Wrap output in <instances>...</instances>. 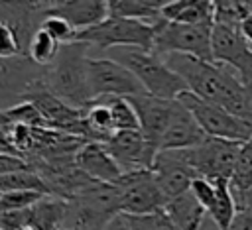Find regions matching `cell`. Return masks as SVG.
Segmentation results:
<instances>
[{
  "mask_svg": "<svg viewBox=\"0 0 252 230\" xmlns=\"http://www.w3.org/2000/svg\"><path fill=\"white\" fill-rule=\"evenodd\" d=\"M240 33H242L244 39L252 45V14H248V16L244 18V22L240 24Z\"/></svg>",
  "mask_w": 252,
  "mask_h": 230,
  "instance_id": "e575fe53",
  "label": "cell"
},
{
  "mask_svg": "<svg viewBox=\"0 0 252 230\" xmlns=\"http://www.w3.org/2000/svg\"><path fill=\"white\" fill-rule=\"evenodd\" d=\"M163 214L167 216V220L173 224L175 230H199L207 210L195 199V195L191 191H187V193L167 201L163 206Z\"/></svg>",
  "mask_w": 252,
  "mask_h": 230,
  "instance_id": "e0dca14e",
  "label": "cell"
},
{
  "mask_svg": "<svg viewBox=\"0 0 252 230\" xmlns=\"http://www.w3.org/2000/svg\"><path fill=\"white\" fill-rule=\"evenodd\" d=\"M224 230H252V214L250 212H236L234 220Z\"/></svg>",
  "mask_w": 252,
  "mask_h": 230,
  "instance_id": "d6a6232c",
  "label": "cell"
},
{
  "mask_svg": "<svg viewBox=\"0 0 252 230\" xmlns=\"http://www.w3.org/2000/svg\"><path fill=\"white\" fill-rule=\"evenodd\" d=\"M122 173H134L152 169L158 149L146 140L142 130L116 132L108 142L102 144Z\"/></svg>",
  "mask_w": 252,
  "mask_h": 230,
  "instance_id": "8fae6325",
  "label": "cell"
},
{
  "mask_svg": "<svg viewBox=\"0 0 252 230\" xmlns=\"http://www.w3.org/2000/svg\"><path fill=\"white\" fill-rule=\"evenodd\" d=\"M104 230H130V226H128L126 216H124V214H118L116 218H112V220L106 224Z\"/></svg>",
  "mask_w": 252,
  "mask_h": 230,
  "instance_id": "836d02e7",
  "label": "cell"
},
{
  "mask_svg": "<svg viewBox=\"0 0 252 230\" xmlns=\"http://www.w3.org/2000/svg\"><path fill=\"white\" fill-rule=\"evenodd\" d=\"M91 57H108L122 67H126L144 86V90L152 96L165 98V100H175L179 94L187 90L183 79L173 73L165 61L156 55L154 51L148 49H138V47H114Z\"/></svg>",
  "mask_w": 252,
  "mask_h": 230,
  "instance_id": "7a4b0ae2",
  "label": "cell"
},
{
  "mask_svg": "<svg viewBox=\"0 0 252 230\" xmlns=\"http://www.w3.org/2000/svg\"><path fill=\"white\" fill-rule=\"evenodd\" d=\"M59 49L61 45L43 29V28H37L28 43V53L26 57L35 65V67H41V69H47L59 55Z\"/></svg>",
  "mask_w": 252,
  "mask_h": 230,
  "instance_id": "7402d4cb",
  "label": "cell"
},
{
  "mask_svg": "<svg viewBox=\"0 0 252 230\" xmlns=\"http://www.w3.org/2000/svg\"><path fill=\"white\" fill-rule=\"evenodd\" d=\"M128 100H130V104L136 110L142 134L159 151V142H161V138H163V134L167 130V124H169L175 100L158 98V96H152L148 92L130 96Z\"/></svg>",
  "mask_w": 252,
  "mask_h": 230,
  "instance_id": "4fadbf2b",
  "label": "cell"
},
{
  "mask_svg": "<svg viewBox=\"0 0 252 230\" xmlns=\"http://www.w3.org/2000/svg\"><path fill=\"white\" fill-rule=\"evenodd\" d=\"M26 167H30V165H28V161L24 157L0 153V175L12 173V171H18V169H26Z\"/></svg>",
  "mask_w": 252,
  "mask_h": 230,
  "instance_id": "1f68e13d",
  "label": "cell"
},
{
  "mask_svg": "<svg viewBox=\"0 0 252 230\" xmlns=\"http://www.w3.org/2000/svg\"><path fill=\"white\" fill-rule=\"evenodd\" d=\"M89 57L91 47L83 41L63 45L57 59L45 69L43 77L49 92L83 112L93 102L89 88Z\"/></svg>",
  "mask_w": 252,
  "mask_h": 230,
  "instance_id": "6da1fadb",
  "label": "cell"
},
{
  "mask_svg": "<svg viewBox=\"0 0 252 230\" xmlns=\"http://www.w3.org/2000/svg\"><path fill=\"white\" fill-rule=\"evenodd\" d=\"M211 35H213V24H175L161 20L156 26V37H154V53L163 55H191L203 61H213V47H211Z\"/></svg>",
  "mask_w": 252,
  "mask_h": 230,
  "instance_id": "277c9868",
  "label": "cell"
},
{
  "mask_svg": "<svg viewBox=\"0 0 252 230\" xmlns=\"http://www.w3.org/2000/svg\"><path fill=\"white\" fill-rule=\"evenodd\" d=\"M252 187V138L240 145L234 173L230 177V191L242 193Z\"/></svg>",
  "mask_w": 252,
  "mask_h": 230,
  "instance_id": "cb8c5ba5",
  "label": "cell"
},
{
  "mask_svg": "<svg viewBox=\"0 0 252 230\" xmlns=\"http://www.w3.org/2000/svg\"><path fill=\"white\" fill-rule=\"evenodd\" d=\"M24 230H33V228H24Z\"/></svg>",
  "mask_w": 252,
  "mask_h": 230,
  "instance_id": "d590c367",
  "label": "cell"
},
{
  "mask_svg": "<svg viewBox=\"0 0 252 230\" xmlns=\"http://www.w3.org/2000/svg\"><path fill=\"white\" fill-rule=\"evenodd\" d=\"M30 228L28 208L24 210H0V230H24Z\"/></svg>",
  "mask_w": 252,
  "mask_h": 230,
  "instance_id": "f546056e",
  "label": "cell"
},
{
  "mask_svg": "<svg viewBox=\"0 0 252 230\" xmlns=\"http://www.w3.org/2000/svg\"><path fill=\"white\" fill-rule=\"evenodd\" d=\"M124 216L128 220L130 230H175L173 224L163 214V210L156 214H146V216H128V214Z\"/></svg>",
  "mask_w": 252,
  "mask_h": 230,
  "instance_id": "f1b7e54d",
  "label": "cell"
},
{
  "mask_svg": "<svg viewBox=\"0 0 252 230\" xmlns=\"http://www.w3.org/2000/svg\"><path fill=\"white\" fill-rule=\"evenodd\" d=\"M43 197H47V195H41L35 191L6 193V195H0V210H24V208H30L35 202H39Z\"/></svg>",
  "mask_w": 252,
  "mask_h": 230,
  "instance_id": "83f0119b",
  "label": "cell"
},
{
  "mask_svg": "<svg viewBox=\"0 0 252 230\" xmlns=\"http://www.w3.org/2000/svg\"><path fill=\"white\" fill-rule=\"evenodd\" d=\"M43 77L45 69L35 67L28 57L0 59V112L26 102L32 88Z\"/></svg>",
  "mask_w": 252,
  "mask_h": 230,
  "instance_id": "30bf717a",
  "label": "cell"
},
{
  "mask_svg": "<svg viewBox=\"0 0 252 230\" xmlns=\"http://www.w3.org/2000/svg\"><path fill=\"white\" fill-rule=\"evenodd\" d=\"M213 61L236 73L244 86L252 88V45L240 33V28L213 24L211 35Z\"/></svg>",
  "mask_w": 252,
  "mask_h": 230,
  "instance_id": "ba28073f",
  "label": "cell"
},
{
  "mask_svg": "<svg viewBox=\"0 0 252 230\" xmlns=\"http://www.w3.org/2000/svg\"><path fill=\"white\" fill-rule=\"evenodd\" d=\"M89 88L93 100L100 96L130 98L146 92L126 67L108 57H89Z\"/></svg>",
  "mask_w": 252,
  "mask_h": 230,
  "instance_id": "9c48e42d",
  "label": "cell"
},
{
  "mask_svg": "<svg viewBox=\"0 0 252 230\" xmlns=\"http://www.w3.org/2000/svg\"><path fill=\"white\" fill-rule=\"evenodd\" d=\"M154 37H156V26L108 16L94 28H89L79 33L77 41H83L91 47V55L114 49V47H138V49H154Z\"/></svg>",
  "mask_w": 252,
  "mask_h": 230,
  "instance_id": "3957f363",
  "label": "cell"
},
{
  "mask_svg": "<svg viewBox=\"0 0 252 230\" xmlns=\"http://www.w3.org/2000/svg\"><path fill=\"white\" fill-rule=\"evenodd\" d=\"M47 14L59 16L67 20L79 33L94 28L102 20L110 16L108 2L104 0H63V2H51L47 8Z\"/></svg>",
  "mask_w": 252,
  "mask_h": 230,
  "instance_id": "2e32d148",
  "label": "cell"
},
{
  "mask_svg": "<svg viewBox=\"0 0 252 230\" xmlns=\"http://www.w3.org/2000/svg\"><path fill=\"white\" fill-rule=\"evenodd\" d=\"M75 163L87 177L106 185H116L124 175L108 149L98 142H85L75 155Z\"/></svg>",
  "mask_w": 252,
  "mask_h": 230,
  "instance_id": "9a60e30c",
  "label": "cell"
},
{
  "mask_svg": "<svg viewBox=\"0 0 252 230\" xmlns=\"http://www.w3.org/2000/svg\"><path fill=\"white\" fill-rule=\"evenodd\" d=\"M167 0H108L110 16L138 20L150 26H158L161 18V8Z\"/></svg>",
  "mask_w": 252,
  "mask_h": 230,
  "instance_id": "d6986e66",
  "label": "cell"
},
{
  "mask_svg": "<svg viewBox=\"0 0 252 230\" xmlns=\"http://www.w3.org/2000/svg\"><path fill=\"white\" fill-rule=\"evenodd\" d=\"M114 187L118 189L120 197V212L128 216H146L161 212L167 202L156 183L152 169L124 173Z\"/></svg>",
  "mask_w": 252,
  "mask_h": 230,
  "instance_id": "8992f818",
  "label": "cell"
},
{
  "mask_svg": "<svg viewBox=\"0 0 252 230\" xmlns=\"http://www.w3.org/2000/svg\"><path fill=\"white\" fill-rule=\"evenodd\" d=\"M59 230H65V228H59Z\"/></svg>",
  "mask_w": 252,
  "mask_h": 230,
  "instance_id": "8d00e7d4",
  "label": "cell"
},
{
  "mask_svg": "<svg viewBox=\"0 0 252 230\" xmlns=\"http://www.w3.org/2000/svg\"><path fill=\"white\" fill-rule=\"evenodd\" d=\"M191 193L203 204V208L209 212V208H211V204L215 201V185H213V181L203 179V177H197L193 181V185H191Z\"/></svg>",
  "mask_w": 252,
  "mask_h": 230,
  "instance_id": "4dcf8cb0",
  "label": "cell"
},
{
  "mask_svg": "<svg viewBox=\"0 0 252 230\" xmlns=\"http://www.w3.org/2000/svg\"><path fill=\"white\" fill-rule=\"evenodd\" d=\"M252 14L248 10V4L242 0H215V18L213 24L228 26V28H240L244 18Z\"/></svg>",
  "mask_w": 252,
  "mask_h": 230,
  "instance_id": "d4e9b609",
  "label": "cell"
},
{
  "mask_svg": "<svg viewBox=\"0 0 252 230\" xmlns=\"http://www.w3.org/2000/svg\"><path fill=\"white\" fill-rule=\"evenodd\" d=\"M110 104L112 118L116 132H126V130H140V122L136 116L134 106L130 104L128 98H118V96H104Z\"/></svg>",
  "mask_w": 252,
  "mask_h": 230,
  "instance_id": "484cf974",
  "label": "cell"
},
{
  "mask_svg": "<svg viewBox=\"0 0 252 230\" xmlns=\"http://www.w3.org/2000/svg\"><path fill=\"white\" fill-rule=\"evenodd\" d=\"M215 201L209 208V216L217 224L219 230H224L230 226V222L236 216V204L234 197L230 191V181L228 179H215Z\"/></svg>",
  "mask_w": 252,
  "mask_h": 230,
  "instance_id": "44dd1931",
  "label": "cell"
},
{
  "mask_svg": "<svg viewBox=\"0 0 252 230\" xmlns=\"http://www.w3.org/2000/svg\"><path fill=\"white\" fill-rule=\"evenodd\" d=\"M161 18L175 24H213L215 2L211 0H167L161 8Z\"/></svg>",
  "mask_w": 252,
  "mask_h": 230,
  "instance_id": "ac0fdd59",
  "label": "cell"
},
{
  "mask_svg": "<svg viewBox=\"0 0 252 230\" xmlns=\"http://www.w3.org/2000/svg\"><path fill=\"white\" fill-rule=\"evenodd\" d=\"M39 28H43L61 47L63 45H69V43H75L77 37H79V31L67 20H63L59 16H53V14H47V12H45Z\"/></svg>",
  "mask_w": 252,
  "mask_h": 230,
  "instance_id": "4316f807",
  "label": "cell"
},
{
  "mask_svg": "<svg viewBox=\"0 0 252 230\" xmlns=\"http://www.w3.org/2000/svg\"><path fill=\"white\" fill-rule=\"evenodd\" d=\"M177 98L193 114V118L197 120V124L201 126V130L205 132L207 138L240 142V144H244L252 138V126L248 122L236 118L234 114H230L222 106L207 102L189 90H185Z\"/></svg>",
  "mask_w": 252,
  "mask_h": 230,
  "instance_id": "5b68a950",
  "label": "cell"
},
{
  "mask_svg": "<svg viewBox=\"0 0 252 230\" xmlns=\"http://www.w3.org/2000/svg\"><path fill=\"white\" fill-rule=\"evenodd\" d=\"M18 191H35V193H41V195H49L45 181L32 167L0 175V195L18 193Z\"/></svg>",
  "mask_w": 252,
  "mask_h": 230,
  "instance_id": "603a6c76",
  "label": "cell"
},
{
  "mask_svg": "<svg viewBox=\"0 0 252 230\" xmlns=\"http://www.w3.org/2000/svg\"><path fill=\"white\" fill-rule=\"evenodd\" d=\"M205 132L193 118V114L181 104L179 98H175V106L167 124V130L159 142V151L165 149H189L205 142Z\"/></svg>",
  "mask_w": 252,
  "mask_h": 230,
  "instance_id": "5bb4252c",
  "label": "cell"
},
{
  "mask_svg": "<svg viewBox=\"0 0 252 230\" xmlns=\"http://www.w3.org/2000/svg\"><path fill=\"white\" fill-rule=\"evenodd\" d=\"M240 145H242L240 142L205 138V142L187 149V159L193 171L197 173V177H203L209 181H215V179L230 181Z\"/></svg>",
  "mask_w": 252,
  "mask_h": 230,
  "instance_id": "52a82bcc",
  "label": "cell"
},
{
  "mask_svg": "<svg viewBox=\"0 0 252 230\" xmlns=\"http://www.w3.org/2000/svg\"><path fill=\"white\" fill-rule=\"evenodd\" d=\"M154 177L167 201L191 191L197 173L189 165L187 149H165L158 151L154 161Z\"/></svg>",
  "mask_w": 252,
  "mask_h": 230,
  "instance_id": "7c38bea8",
  "label": "cell"
},
{
  "mask_svg": "<svg viewBox=\"0 0 252 230\" xmlns=\"http://www.w3.org/2000/svg\"><path fill=\"white\" fill-rule=\"evenodd\" d=\"M65 206L67 201L59 197H43L39 202L28 208L30 216V228L33 230H59L63 226V216H65Z\"/></svg>",
  "mask_w": 252,
  "mask_h": 230,
  "instance_id": "ffe728a7",
  "label": "cell"
}]
</instances>
